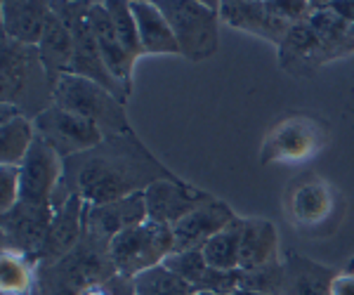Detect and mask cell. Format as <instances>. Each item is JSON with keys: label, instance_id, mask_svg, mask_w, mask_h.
<instances>
[{"label": "cell", "instance_id": "cell-1", "mask_svg": "<svg viewBox=\"0 0 354 295\" xmlns=\"http://www.w3.org/2000/svg\"><path fill=\"white\" fill-rule=\"evenodd\" d=\"M161 180L182 182V178L147 149L137 133L104 135L93 149L64 161V184L88 206L140 194Z\"/></svg>", "mask_w": 354, "mask_h": 295}, {"label": "cell", "instance_id": "cell-2", "mask_svg": "<svg viewBox=\"0 0 354 295\" xmlns=\"http://www.w3.org/2000/svg\"><path fill=\"white\" fill-rule=\"evenodd\" d=\"M109 246L85 231L83 225V236L71 253L59 260L36 263L31 295H85L90 288L104 286L118 274Z\"/></svg>", "mask_w": 354, "mask_h": 295}, {"label": "cell", "instance_id": "cell-3", "mask_svg": "<svg viewBox=\"0 0 354 295\" xmlns=\"http://www.w3.org/2000/svg\"><path fill=\"white\" fill-rule=\"evenodd\" d=\"M0 102L28 118L53 106V85L36 45L17 43L0 33Z\"/></svg>", "mask_w": 354, "mask_h": 295}, {"label": "cell", "instance_id": "cell-4", "mask_svg": "<svg viewBox=\"0 0 354 295\" xmlns=\"http://www.w3.org/2000/svg\"><path fill=\"white\" fill-rule=\"evenodd\" d=\"M53 104L95 123L104 135L135 133L123 102L88 78L73 73L62 76L53 90Z\"/></svg>", "mask_w": 354, "mask_h": 295}, {"label": "cell", "instance_id": "cell-5", "mask_svg": "<svg viewBox=\"0 0 354 295\" xmlns=\"http://www.w3.org/2000/svg\"><path fill=\"white\" fill-rule=\"evenodd\" d=\"M158 10L173 28L180 55L203 61L215 55L220 43V5L198 0H156Z\"/></svg>", "mask_w": 354, "mask_h": 295}, {"label": "cell", "instance_id": "cell-6", "mask_svg": "<svg viewBox=\"0 0 354 295\" xmlns=\"http://www.w3.org/2000/svg\"><path fill=\"white\" fill-rule=\"evenodd\" d=\"M90 5L93 3H85V0H78V3H64V0L50 3V10L66 24L73 36V45H76L71 73L102 85L125 104L130 93L113 78V73L106 69L104 59H102L100 48H97V41L93 36V26H90Z\"/></svg>", "mask_w": 354, "mask_h": 295}, {"label": "cell", "instance_id": "cell-7", "mask_svg": "<svg viewBox=\"0 0 354 295\" xmlns=\"http://www.w3.org/2000/svg\"><path fill=\"white\" fill-rule=\"evenodd\" d=\"M109 251L118 274L135 279L142 272L163 265L165 258L170 253H175L173 227L156 225L147 220V222L121 231L111 241Z\"/></svg>", "mask_w": 354, "mask_h": 295}, {"label": "cell", "instance_id": "cell-8", "mask_svg": "<svg viewBox=\"0 0 354 295\" xmlns=\"http://www.w3.org/2000/svg\"><path fill=\"white\" fill-rule=\"evenodd\" d=\"M328 126L322 118L293 113L270 130L260 149V163H302L326 146Z\"/></svg>", "mask_w": 354, "mask_h": 295}, {"label": "cell", "instance_id": "cell-9", "mask_svg": "<svg viewBox=\"0 0 354 295\" xmlns=\"http://www.w3.org/2000/svg\"><path fill=\"white\" fill-rule=\"evenodd\" d=\"M55 211L53 206H31L19 201L12 211L0 215V246L3 251L38 263L48 239Z\"/></svg>", "mask_w": 354, "mask_h": 295}, {"label": "cell", "instance_id": "cell-10", "mask_svg": "<svg viewBox=\"0 0 354 295\" xmlns=\"http://www.w3.org/2000/svg\"><path fill=\"white\" fill-rule=\"evenodd\" d=\"M33 126H36L38 137L48 146H53L64 161L93 149V146H97L104 140V133L95 123L85 121V118L62 109L57 104H53L41 116L33 118Z\"/></svg>", "mask_w": 354, "mask_h": 295}, {"label": "cell", "instance_id": "cell-11", "mask_svg": "<svg viewBox=\"0 0 354 295\" xmlns=\"http://www.w3.org/2000/svg\"><path fill=\"white\" fill-rule=\"evenodd\" d=\"M335 194L326 180L307 173L288 184L286 189V215L302 231L319 229L333 218Z\"/></svg>", "mask_w": 354, "mask_h": 295}, {"label": "cell", "instance_id": "cell-12", "mask_svg": "<svg viewBox=\"0 0 354 295\" xmlns=\"http://www.w3.org/2000/svg\"><path fill=\"white\" fill-rule=\"evenodd\" d=\"M62 180H64V158L36 135L31 151L19 166V201L31 206H50Z\"/></svg>", "mask_w": 354, "mask_h": 295}, {"label": "cell", "instance_id": "cell-13", "mask_svg": "<svg viewBox=\"0 0 354 295\" xmlns=\"http://www.w3.org/2000/svg\"><path fill=\"white\" fill-rule=\"evenodd\" d=\"M213 194L185 182V180L182 182L161 180V182H153L145 191L147 218H149V222L175 227L180 220H185L187 215L194 213L196 208H201L203 203L213 201Z\"/></svg>", "mask_w": 354, "mask_h": 295}, {"label": "cell", "instance_id": "cell-14", "mask_svg": "<svg viewBox=\"0 0 354 295\" xmlns=\"http://www.w3.org/2000/svg\"><path fill=\"white\" fill-rule=\"evenodd\" d=\"M147 201L145 191L133 196L118 198L111 203H102V206H88L85 203V231L95 236V239L111 243L121 231L147 222Z\"/></svg>", "mask_w": 354, "mask_h": 295}, {"label": "cell", "instance_id": "cell-15", "mask_svg": "<svg viewBox=\"0 0 354 295\" xmlns=\"http://www.w3.org/2000/svg\"><path fill=\"white\" fill-rule=\"evenodd\" d=\"M220 19L232 28L265 38L277 48L286 38L288 28L293 26L290 21L274 12L270 0H265V3H258V0H225L220 5Z\"/></svg>", "mask_w": 354, "mask_h": 295}, {"label": "cell", "instance_id": "cell-16", "mask_svg": "<svg viewBox=\"0 0 354 295\" xmlns=\"http://www.w3.org/2000/svg\"><path fill=\"white\" fill-rule=\"evenodd\" d=\"M324 64H328V55L310 21L302 19L290 26L279 45V66L293 78H310Z\"/></svg>", "mask_w": 354, "mask_h": 295}, {"label": "cell", "instance_id": "cell-17", "mask_svg": "<svg viewBox=\"0 0 354 295\" xmlns=\"http://www.w3.org/2000/svg\"><path fill=\"white\" fill-rule=\"evenodd\" d=\"M239 220V215L232 211L230 203L213 198V201L203 203L201 208H196L194 213L187 215L185 220H180L173 227L175 234V253L182 251H201V248L213 239L215 234H220L222 229H227Z\"/></svg>", "mask_w": 354, "mask_h": 295}, {"label": "cell", "instance_id": "cell-18", "mask_svg": "<svg viewBox=\"0 0 354 295\" xmlns=\"http://www.w3.org/2000/svg\"><path fill=\"white\" fill-rule=\"evenodd\" d=\"M90 26H93V36L97 41V48H100V55H102V59H104L106 69H109L113 73V78L133 95V69H135L137 59L123 48L104 3L90 5Z\"/></svg>", "mask_w": 354, "mask_h": 295}, {"label": "cell", "instance_id": "cell-19", "mask_svg": "<svg viewBox=\"0 0 354 295\" xmlns=\"http://www.w3.org/2000/svg\"><path fill=\"white\" fill-rule=\"evenodd\" d=\"M283 291L281 295H333L338 272L326 265H319L310 258H302L295 251L283 255Z\"/></svg>", "mask_w": 354, "mask_h": 295}, {"label": "cell", "instance_id": "cell-20", "mask_svg": "<svg viewBox=\"0 0 354 295\" xmlns=\"http://www.w3.org/2000/svg\"><path fill=\"white\" fill-rule=\"evenodd\" d=\"M281 263L279 253V231L265 218H243L241 234V260L239 269L260 272Z\"/></svg>", "mask_w": 354, "mask_h": 295}, {"label": "cell", "instance_id": "cell-21", "mask_svg": "<svg viewBox=\"0 0 354 295\" xmlns=\"http://www.w3.org/2000/svg\"><path fill=\"white\" fill-rule=\"evenodd\" d=\"M0 12H3V31H0L3 36L38 48L50 15V3L45 0H5Z\"/></svg>", "mask_w": 354, "mask_h": 295}, {"label": "cell", "instance_id": "cell-22", "mask_svg": "<svg viewBox=\"0 0 354 295\" xmlns=\"http://www.w3.org/2000/svg\"><path fill=\"white\" fill-rule=\"evenodd\" d=\"M38 55H41L43 69L48 73V81L55 90L57 81H59L62 76H66V73H71L76 45H73L71 31H68L66 24L53 12V10H50L48 21H45L43 38H41V43H38Z\"/></svg>", "mask_w": 354, "mask_h": 295}, {"label": "cell", "instance_id": "cell-23", "mask_svg": "<svg viewBox=\"0 0 354 295\" xmlns=\"http://www.w3.org/2000/svg\"><path fill=\"white\" fill-rule=\"evenodd\" d=\"M83 220H85V201L78 194H73L68 198L66 206L55 213L38 263L41 260H59L71 253L83 236V225H85Z\"/></svg>", "mask_w": 354, "mask_h": 295}, {"label": "cell", "instance_id": "cell-24", "mask_svg": "<svg viewBox=\"0 0 354 295\" xmlns=\"http://www.w3.org/2000/svg\"><path fill=\"white\" fill-rule=\"evenodd\" d=\"M130 10L135 15L137 31H140V41L145 48V55H180V45L170 28L168 19L158 10L156 0L145 3V0H133Z\"/></svg>", "mask_w": 354, "mask_h": 295}, {"label": "cell", "instance_id": "cell-25", "mask_svg": "<svg viewBox=\"0 0 354 295\" xmlns=\"http://www.w3.org/2000/svg\"><path fill=\"white\" fill-rule=\"evenodd\" d=\"M307 21L322 38L324 50L328 55V61H335L340 57L354 53V24L342 19L328 8V3H312V12Z\"/></svg>", "mask_w": 354, "mask_h": 295}, {"label": "cell", "instance_id": "cell-26", "mask_svg": "<svg viewBox=\"0 0 354 295\" xmlns=\"http://www.w3.org/2000/svg\"><path fill=\"white\" fill-rule=\"evenodd\" d=\"M33 142H36L33 118L3 104V116H0V163L19 168L26 154L31 151Z\"/></svg>", "mask_w": 354, "mask_h": 295}, {"label": "cell", "instance_id": "cell-27", "mask_svg": "<svg viewBox=\"0 0 354 295\" xmlns=\"http://www.w3.org/2000/svg\"><path fill=\"white\" fill-rule=\"evenodd\" d=\"M241 234H243V218L215 234L205 246L201 248L203 258L210 269L218 272H234L239 269V260H241Z\"/></svg>", "mask_w": 354, "mask_h": 295}, {"label": "cell", "instance_id": "cell-28", "mask_svg": "<svg viewBox=\"0 0 354 295\" xmlns=\"http://www.w3.org/2000/svg\"><path fill=\"white\" fill-rule=\"evenodd\" d=\"M36 283V265L21 255L0 253V288L3 293L12 295H31Z\"/></svg>", "mask_w": 354, "mask_h": 295}, {"label": "cell", "instance_id": "cell-29", "mask_svg": "<svg viewBox=\"0 0 354 295\" xmlns=\"http://www.w3.org/2000/svg\"><path fill=\"white\" fill-rule=\"evenodd\" d=\"M133 283H135V295H194L196 293V288L189 286L187 281H182L180 276H175L173 272L165 269L163 265L137 274Z\"/></svg>", "mask_w": 354, "mask_h": 295}, {"label": "cell", "instance_id": "cell-30", "mask_svg": "<svg viewBox=\"0 0 354 295\" xmlns=\"http://www.w3.org/2000/svg\"><path fill=\"white\" fill-rule=\"evenodd\" d=\"M104 5H106V10H109L111 21H113V26H116V33H118V38H121L123 48L128 50L135 59L145 55V48H142L140 31H137V21H135L133 10H130V3H125V0H106Z\"/></svg>", "mask_w": 354, "mask_h": 295}, {"label": "cell", "instance_id": "cell-31", "mask_svg": "<svg viewBox=\"0 0 354 295\" xmlns=\"http://www.w3.org/2000/svg\"><path fill=\"white\" fill-rule=\"evenodd\" d=\"M165 269H170L175 276H180L182 281H187L198 291L201 281L208 274V263L203 258V251H182V253H170L163 263Z\"/></svg>", "mask_w": 354, "mask_h": 295}, {"label": "cell", "instance_id": "cell-32", "mask_svg": "<svg viewBox=\"0 0 354 295\" xmlns=\"http://www.w3.org/2000/svg\"><path fill=\"white\" fill-rule=\"evenodd\" d=\"M0 215L12 211L19 203V168L17 166H0Z\"/></svg>", "mask_w": 354, "mask_h": 295}, {"label": "cell", "instance_id": "cell-33", "mask_svg": "<svg viewBox=\"0 0 354 295\" xmlns=\"http://www.w3.org/2000/svg\"><path fill=\"white\" fill-rule=\"evenodd\" d=\"M328 8L333 10L335 15H340L342 19H347L354 24V0H330Z\"/></svg>", "mask_w": 354, "mask_h": 295}, {"label": "cell", "instance_id": "cell-34", "mask_svg": "<svg viewBox=\"0 0 354 295\" xmlns=\"http://www.w3.org/2000/svg\"><path fill=\"white\" fill-rule=\"evenodd\" d=\"M333 295H354V276L340 274L333 286Z\"/></svg>", "mask_w": 354, "mask_h": 295}, {"label": "cell", "instance_id": "cell-35", "mask_svg": "<svg viewBox=\"0 0 354 295\" xmlns=\"http://www.w3.org/2000/svg\"><path fill=\"white\" fill-rule=\"evenodd\" d=\"M227 295H267V293H260V291H248V288H236V291L227 293Z\"/></svg>", "mask_w": 354, "mask_h": 295}, {"label": "cell", "instance_id": "cell-36", "mask_svg": "<svg viewBox=\"0 0 354 295\" xmlns=\"http://www.w3.org/2000/svg\"><path fill=\"white\" fill-rule=\"evenodd\" d=\"M194 295H222V293H215V291H196Z\"/></svg>", "mask_w": 354, "mask_h": 295}]
</instances>
